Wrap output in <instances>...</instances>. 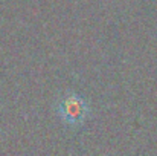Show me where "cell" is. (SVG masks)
<instances>
[{"instance_id": "1", "label": "cell", "mask_w": 157, "mask_h": 156, "mask_svg": "<svg viewBox=\"0 0 157 156\" xmlns=\"http://www.w3.org/2000/svg\"><path fill=\"white\" fill-rule=\"evenodd\" d=\"M53 110L56 116L61 119V122L72 129L82 127L92 113L89 101L75 92L61 95L53 106Z\"/></svg>"}]
</instances>
